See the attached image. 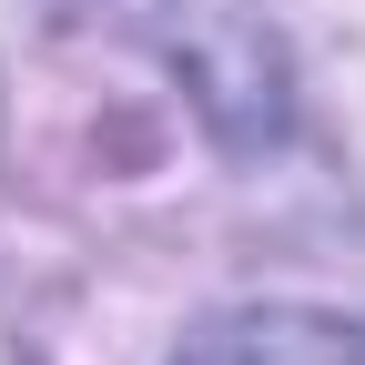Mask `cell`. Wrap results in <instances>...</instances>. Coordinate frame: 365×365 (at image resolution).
Here are the masks:
<instances>
[{"label": "cell", "mask_w": 365, "mask_h": 365, "mask_svg": "<svg viewBox=\"0 0 365 365\" xmlns=\"http://www.w3.org/2000/svg\"><path fill=\"white\" fill-rule=\"evenodd\" d=\"M173 365H365V325L325 304H244L193 325Z\"/></svg>", "instance_id": "1"}]
</instances>
